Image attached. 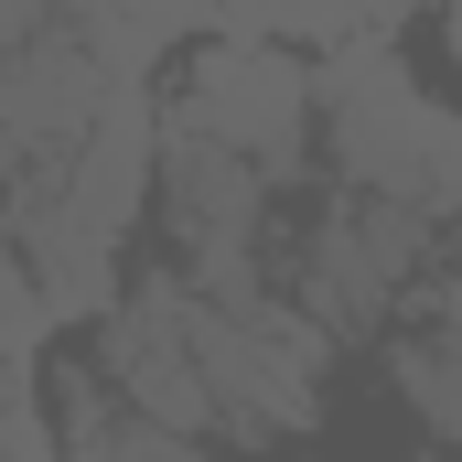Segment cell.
Listing matches in <instances>:
<instances>
[{"instance_id": "2", "label": "cell", "mask_w": 462, "mask_h": 462, "mask_svg": "<svg viewBox=\"0 0 462 462\" xmlns=\"http://www.w3.org/2000/svg\"><path fill=\"white\" fill-rule=\"evenodd\" d=\"M194 345H205V376H216V409H226L236 441H301L312 420H323V376H334V334L291 301V291H269V301H205L194 291Z\"/></svg>"}, {"instance_id": "5", "label": "cell", "mask_w": 462, "mask_h": 462, "mask_svg": "<svg viewBox=\"0 0 462 462\" xmlns=\"http://www.w3.org/2000/svg\"><path fill=\"white\" fill-rule=\"evenodd\" d=\"M387 387H398V409H409L430 441L462 452V334H452V323L409 312V323L387 334Z\"/></svg>"}, {"instance_id": "6", "label": "cell", "mask_w": 462, "mask_h": 462, "mask_svg": "<svg viewBox=\"0 0 462 462\" xmlns=\"http://www.w3.org/2000/svg\"><path fill=\"white\" fill-rule=\"evenodd\" d=\"M65 462H216V452H205V441H183V430H151L140 409H118L108 430H97V441H76Z\"/></svg>"}, {"instance_id": "4", "label": "cell", "mask_w": 462, "mask_h": 462, "mask_svg": "<svg viewBox=\"0 0 462 462\" xmlns=\"http://www.w3.org/2000/svg\"><path fill=\"white\" fill-rule=\"evenodd\" d=\"M97 365H108V387L151 430H183V441H216L226 430L205 345H194V280L183 269H151V280L118 291V312L97 323Z\"/></svg>"}, {"instance_id": "8", "label": "cell", "mask_w": 462, "mask_h": 462, "mask_svg": "<svg viewBox=\"0 0 462 462\" xmlns=\"http://www.w3.org/2000/svg\"><path fill=\"white\" fill-rule=\"evenodd\" d=\"M452 258H462V216H452Z\"/></svg>"}, {"instance_id": "3", "label": "cell", "mask_w": 462, "mask_h": 462, "mask_svg": "<svg viewBox=\"0 0 462 462\" xmlns=\"http://www.w3.org/2000/svg\"><path fill=\"white\" fill-rule=\"evenodd\" d=\"M162 118L226 140L247 162H269V172H291L312 151V129H323V76L291 43H269V32H205L194 65L172 76V108Z\"/></svg>"}, {"instance_id": "1", "label": "cell", "mask_w": 462, "mask_h": 462, "mask_svg": "<svg viewBox=\"0 0 462 462\" xmlns=\"http://www.w3.org/2000/svg\"><path fill=\"white\" fill-rule=\"evenodd\" d=\"M430 258H452V226H441L430 205L345 183V194L301 226V247H291V301H301L334 345H345V334L365 345V334H398V323H409V301L441 280Z\"/></svg>"}, {"instance_id": "7", "label": "cell", "mask_w": 462, "mask_h": 462, "mask_svg": "<svg viewBox=\"0 0 462 462\" xmlns=\"http://www.w3.org/2000/svg\"><path fill=\"white\" fill-rule=\"evenodd\" d=\"M452 54H462V0H452Z\"/></svg>"}]
</instances>
